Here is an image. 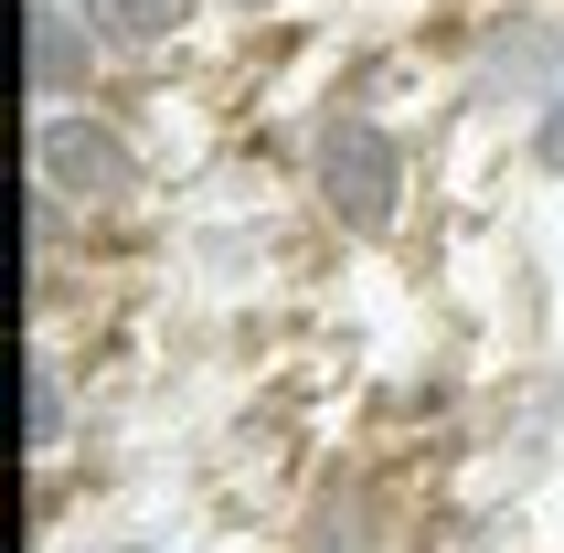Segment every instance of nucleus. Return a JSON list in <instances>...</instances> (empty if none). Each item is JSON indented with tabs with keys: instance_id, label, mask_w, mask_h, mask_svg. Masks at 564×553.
I'll return each mask as SVG.
<instances>
[{
	"instance_id": "obj_4",
	"label": "nucleus",
	"mask_w": 564,
	"mask_h": 553,
	"mask_svg": "<svg viewBox=\"0 0 564 553\" xmlns=\"http://www.w3.org/2000/svg\"><path fill=\"white\" fill-rule=\"evenodd\" d=\"M288 553H405V500L373 458L310 468V490L288 511Z\"/></svg>"
},
{
	"instance_id": "obj_10",
	"label": "nucleus",
	"mask_w": 564,
	"mask_h": 553,
	"mask_svg": "<svg viewBox=\"0 0 564 553\" xmlns=\"http://www.w3.org/2000/svg\"><path fill=\"white\" fill-rule=\"evenodd\" d=\"M75 553H182L171 532H96V543H75Z\"/></svg>"
},
{
	"instance_id": "obj_7",
	"label": "nucleus",
	"mask_w": 564,
	"mask_h": 553,
	"mask_svg": "<svg viewBox=\"0 0 564 553\" xmlns=\"http://www.w3.org/2000/svg\"><path fill=\"white\" fill-rule=\"evenodd\" d=\"M107 43V64H171L192 32V0H75Z\"/></svg>"
},
{
	"instance_id": "obj_5",
	"label": "nucleus",
	"mask_w": 564,
	"mask_h": 553,
	"mask_svg": "<svg viewBox=\"0 0 564 553\" xmlns=\"http://www.w3.org/2000/svg\"><path fill=\"white\" fill-rule=\"evenodd\" d=\"M107 75H118V64H107V43H96L86 11H75V0H32V22H22V86H32V107H96Z\"/></svg>"
},
{
	"instance_id": "obj_9",
	"label": "nucleus",
	"mask_w": 564,
	"mask_h": 553,
	"mask_svg": "<svg viewBox=\"0 0 564 553\" xmlns=\"http://www.w3.org/2000/svg\"><path fill=\"white\" fill-rule=\"evenodd\" d=\"M511 160H522V182H564V96H543L533 118L511 128Z\"/></svg>"
},
{
	"instance_id": "obj_8",
	"label": "nucleus",
	"mask_w": 564,
	"mask_h": 553,
	"mask_svg": "<svg viewBox=\"0 0 564 553\" xmlns=\"http://www.w3.org/2000/svg\"><path fill=\"white\" fill-rule=\"evenodd\" d=\"M501 426H511V436H543V447H564V362H522V372H511Z\"/></svg>"
},
{
	"instance_id": "obj_1",
	"label": "nucleus",
	"mask_w": 564,
	"mask_h": 553,
	"mask_svg": "<svg viewBox=\"0 0 564 553\" xmlns=\"http://www.w3.org/2000/svg\"><path fill=\"white\" fill-rule=\"evenodd\" d=\"M299 192L341 246H394L415 214V139L383 118V96L330 86L299 128Z\"/></svg>"
},
{
	"instance_id": "obj_2",
	"label": "nucleus",
	"mask_w": 564,
	"mask_h": 553,
	"mask_svg": "<svg viewBox=\"0 0 564 553\" xmlns=\"http://www.w3.org/2000/svg\"><path fill=\"white\" fill-rule=\"evenodd\" d=\"M150 192H160V160H150V139H139L107 96L32 118V203H54V214H75L96 235V224L139 214Z\"/></svg>"
},
{
	"instance_id": "obj_3",
	"label": "nucleus",
	"mask_w": 564,
	"mask_h": 553,
	"mask_svg": "<svg viewBox=\"0 0 564 553\" xmlns=\"http://www.w3.org/2000/svg\"><path fill=\"white\" fill-rule=\"evenodd\" d=\"M543 96H564V11H543V0L479 11L458 43V107L490 128H522Z\"/></svg>"
},
{
	"instance_id": "obj_11",
	"label": "nucleus",
	"mask_w": 564,
	"mask_h": 553,
	"mask_svg": "<svg viewBox=\"0 0 564 553\" xmlns=\"http://www.w3.org/2000/svg\"><path fill=\"white\" fill-rule=\"evenodd\" d=\"M203 11H224V22H278V11H299V0H203Z\"/></svg>"
},
{
	"instance_id": "obj_12",
	"label": "nucleus",
	"mask_w": 564,
	"mask_h": 553,
	"mask_svg": "<svg viewBox=\"0 0 564 553\" xmlns=\"http://www.w3.org/2000/svg\"><path fill=\"white\" fill-rule=\"evenodd\" d=\"M373 11H426V0H373Z\"/></svg>"
},
{
	"instance_id": "obj_6",
	"label": "nucleus",
	"mask_w": 564,
	"mask_h": 553,
	"mask_svg": "<svg viewBox=\"0 0 564 553\" xmlns=\"http://www.w3.org/2000/svg\"><path fill=\"white\" fill-rule=\"evenodd\" d=\"M75 426H86L75 362H64L54 340H32V372H22V447H32V468H64V458H75Z\"/></svg>"
}]
</instances>
